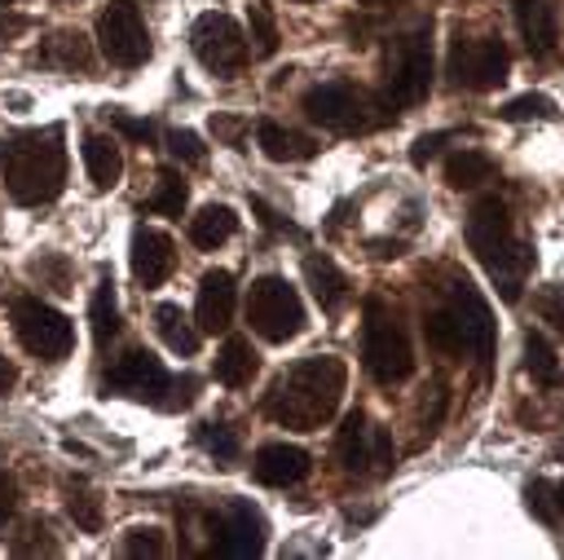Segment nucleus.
I'll return each instance as SVG.
<instances>
[{"label":"nucleus","mask_w":564,"mask_h":560,"mask_svg":"<svg viewBox=\"0 0 564 560\" xmlns=\"http://www.w3.org/2000/svg\"><path fill=\"white\" fill-rule=\"evenodd\" d=\"M88 317H93V340L97 348H106L119 331V300H115V282L101 278L97 291H93V304H88Z\"/></svg>","instance_id":"c85d7f7f"},{"label":"nucleus","mask_w":564,"mask_h":560,"mask_svg":"<svg viewBox=\"0 0 564 560\" xmlns=\"http://www.w3.org/2000/svg\"><path fill=\"white\" fill-rule=\"evenodd\" d=\"M366 9H388V4H397V0H361Z\"/></svg>","instance_id":"09e8293b"},{"label":"nucleus","mask_w":564,"mask_h":560,"mask_svg":"<svg viewBox=\"0 0 564 560\" xmlns=\"http://www.w3.org/2000/svg\"><path fill=\"white\" fill-rule=\"evenodd\" d=\"M154 331H159L163 344H167L172 353H181V357H189V353L198 348V331L189 326V317H185L176 304H159V309H154Z\"/></svg>","instance_id":"cd10ccee"},{"label":"nucleus","mask_w":564,"mask_h":560,"mask_svg":"<svg viewBox=\"0 0 564 560\" xmlns=\"http://www.w3.org/2000/svg\"><path fill=\"white\" fill-rule=\"evenodd\" d=\"M189 49H194V57H198L212 75H220V79L238 75V71L247 66V53H251L242 26H238L229 13H203V18L189 26Z\"/></svg>","instance_id":"1a4fd4ad"},{"label":"nucleus","mask_w":564,"mask_h":560,"mask_svg":"<svg viewBox=\"0 0 564 560\" xmlns=\"http://www.w3.org/2000/svg\"><path fill=\"white\" fill-rule=\"evenodd\" d=\"M251 476H256L260 485H273V489L295 485V481L308 476V454H304L300 445H286V441L260 445L256 459H251Z\"/></svg>","instance_id":"a211bd4d"},{"label":"nucleus","mask_w":564,"mask_h":560,"mask_svg":"<svg viewBox=\"0 0 564 560\" xmlns=\"http://www.w3.org/2000/svg\"><path fill=\"white\" fill-rule=\"evenodd\" d=\"M256 370H260V357H256L251 340L229 335V340L220 344V353H216V379H220L225 388H247V384L256 379Z\"/></svg>","instance_id":"412c9836"},{"label":"nucleus","mask_w":564,"mask_h":560,"mask_svg":"<svg viewBox=\"0 0 564 560\" xmlns=\"http://www.w3.org/2000/svg\"><path fill=\"white\" fill-rule=\"evenodd\" d=\"M212 132H216L220 141L238 146V141H242V132H247V123H242L238 115H212Z\"/></svg>","instance_id":"79ce46f5"},{"label":"nucleus","mask_w":564,"mask_h":560,"mask_svg":"<svg viewBox=\"0 0 564 560\" xmlns=\"http://www.w3.org/2000/svg\"><path fill=\"white\" fill-rule=\"evenodd\" d=\"M449 313H454V322L463 331V348L476 357L480 375H489V362H494V313H489L485 295L467 278L449 282Z\"/></svg>","instance_id":"ddd939ff"},{"label":"nucleus","mask_w":564,"mask_h":560,"mask_svg":"<svg viewBox=\"0 0 564 560\" xmlns=\"http://www.w3.org/2000/svg\"><path fill=\"white\" fill-rule=\"evenodd\" d=\"M110 128H115L119 137H128V141H150V137H154V123H150V119H137V115H123V110L110 115Z\"/></svg>","instance_id":"58836bf2"},{"label":"nucleus","mask_w":564,"mask_h":560,"mask_svg":"<svg viewBox=\"0 0 564 560\" xmlns=\"http://www.w3.org/2000/svg\"><path fill=\"white\" fill-rule=\"evenodd\" d=\"M13 331L22 340L26 353H35L40 362H62L75 348V326L44 300H13Z\"/></svg>","instance_id":"6e6552de"},{"label":"nucleus","mask_w":564,"mask_h":560,"mask_svg":"<svg viewBox=\"0 0 564 560\" xmlns=\"http://www.w3.org/2000/svg\"><path fill=\"white\" fill-rule=\"evenodd\" d=\"M203 445H207L216 459H225V463L238 459V437H234L229 428H220V423H207V428H203Z\"/></svg>","instance_id":"c9c22d12"},{"label":"nucleus","mask_w":564,"mask_h":560,"mask_svg":"<svg viewBox=\"0 0 564 560\" xmlns=\"http://www.w3.org/2000/svg\"><path fill=\"white\" fill-rule=\"evenodd\" d=\"M185 203H189V190H185V181L167 168V172H159V181H154V194H150V212H159V216H181L185 212Z\"/></svg>","instance_id":"7c9ffc66"},{"label":"nucleus","mask_w":564,"mask_h":560,"mask_svg":"<svg viewBox=\"0 0 564 560\" xmlns=\"http://www.w3.org/2000/svg\"><path fill=\"white\" fill-rule=\"evenodd\" d=\"M498 115H502L507 123H520V119H551V115H555V101L542 97V93H524V97H511Z\"/></svg>","instance_id":"473e14b6"},{"label":"nucleus","mask_w":564,"mask_h":560,"mask_svg":"<svg viewBox=\"0 0 564 560\" xmlns=\"http://www.w3.org/2000/svg\"><path fill=\"white\" fill-rule=\"evenodd\" d=\"M234 229H238V216L225 203H207L198 216H189V243L203 251H216L225 238H234Z\"/></svg>","instance_id":"5701e85b"},{"label":"nucleus","mask_w":564,"mask_h":560,"mask_svg":"<svg viewBox=\"0 0 564 560\" xmlns=\"http://www.w3.org/2000/svg\"><path fill=\"white\" fill-rule=\"evenodd\" d=\"M304 282H308L313 300H317L326 313H339V309L348 304V278L339 273V265H335L330 256H322V251L304 256Z\"/></svg>","instance_id":"6ab92c4d"},{"label":"nucleus","mask_w":564,"mask_h":560,"mask_svg":"<svg viewBox=\"0 0 564 560\" xmlns=\"http://www.w3.org/2000/svg\"><path fill=\"white\" fill-rule=\"evenodd\" d=\"M344 384H348V366L339 357H304L286 375L273 379V388L264 397V410L282 428L313 432L339 410Z\"/></svg>","instance_id":"f257e3e1"},{"label":"nucleus","mask_w":564,"mask_h":560,"mask_svg":"<svg viewBox=\"0 0 564 560\" xmlns=\"http://www.w3.org/2000/svg\"><path fill=\"white\" fill-rule=\"evenodd\" d=\"M247 18H251L256 53H260V57H273V53H278V22H273L269 4H264V0H251V4H247Z\"/></svg>","instance_id":"2f4dec72"},{"label":"nucleus","mask_w":564,"mask_h":560,"mask_svg":"<svg viewBox=\"0 0 564 560\" xmlns=\"http://www.w3.org/2000/svg\"><path fill=\"white\" fill-rule=\"evenodd\" d=\"M445 141H449L445 132H423V137L410 146V163H414V168H423L427 159H436V154H441V146H445Z\"/></svg>","instance_id":"a19ab883"},{"label":"nucleus","mask_w":564,"mask_h":560,"mask_svg":"<svg viewBox=\"0 0 564 560\" xmlns=\"http://www.w3.org/2000/svg\"><path fill=\"white\" fill-rule=\"evenodd\" d=\"M176 265V247L163 229H137L132 234V278L141 287H159Z\"/></svg>","instance_id":"dca6fc26"},{"label":"nucleus","mask_w":564,"mask_h":560,"mask_svg":"<svg viewBox=\"0 0 564 560\" xmlns=\"http://www.w3.org/2000/svg\"><path fill=\"white\" fill-rule=\"evenodd\" d=\"M494 176V163H489V154H480V150H454L449 159H445V185L449 190H476V185H485Z\"/></svg>","instance_id":"393cba45"},{"label":"nucleus","mask_w":564,"mask_h":560,"mask_svg":"<svg viewBox=\"0 0 564 560\" xmlns=\"http://www.w3.org/2000/svg\"><path fill=\"white\" fill-rule=\"evenodd\" d=\"M538 313H542V322H551L560 335H564V287H546V291H538Z\"/></svg>","instance_id":"4c0bfd02"},{"label":"nucleus","mask_w":564,"mask_h":560,"mask_svg":"<svg viewBox=\"0 0 564 560\" xmlns=\"http://www.w3.org/2000/svg\"><path fill=\"white\" fill-rule=\"evenodd\" d=\"M234 317V278L225 269H207L203 282H198V300H194V322L198 331L216 335L225 331Z\"/></svg>","instance_id":"f3484780"},{"label":"nucleus","mask_w":564,"mask_h":560,"mask_svg":"<svg viewBox=\"0 0 564 560\" xmlns=\"http://www.w3.org/2000/svg\"><path fill=\"white\" fill-rule=\"evenodd\" d=\"M555 503H560V511H564V481L555 485Z\"/></svg>","instance_id":"8fccbe9b"},{"label":"nucleus","mask_w":564,"mask_h":560,"mask_svg":"<svg viewBox=\"0 0 564 560\" xmlns=\"http://www.w3.org/2000/svg\"><path fill=\"white\" fill-rule=\"evenodd\" d=\"M427 88H432V35L427 26H419L388 49V79H383L379 101L388 115H397L405 106H419Z\"/></svg>","instance_id":"423d86ee"},{"label":"nucleus","mask_w":564,"mask_h":560,"mask_svg":"<svg viewBox=\"0 0 564 560\" xmlns=\"http://www.w3.org/2000/svg\"><path fill=\"white\" fill-rule=\"evenodd\" d=\"M516 22H520V35L529 40V53H551L555 49V18L542 0H516Z\"/></svg>","instance_id":"b1692460"},{"label":"nucleus","mask_w":564,"mask_h":560,"mask_svg":"<svg viewBox=\"0 0 564 560\" xmlns=\"http://www.w3.org/2000/svg\"><path fill=\"white\" fill-rule=\"evenodd\" d=\"M304 115H308L313 123L330 128V132H344V137L370 132V128H379V123L388 119L383 101H379L375 93L348 84V79H330V84L308 88V93H304Z\"/></svg>","instance_id":"39448f33"},{"label":"nucleus","mask_w":564,"mask_h":560,"mask_svg":"<svg viewBox=\"0 0 564 560\" xmlns=\"http://www.w3.org/2000/svg\"><path fill=\"white\" fill-rule=\"evenodd\" d=\"M529 511H533L542 525H555V507H551V485H546V481H533V485H529Z\"/></svg>","instance_id":"ea45409f"},{"label":"nucleus","mask_w":564,"mask_h":560,"mask_svg":"<svg viewBox=\"0 0 564 560\" xmlns=\"http://www.w3.org/2000/svg\"><path fill=\"white\" fill-rule=\"evenodd\" d=\"M13 511H18V485H13V476L0 472V525L13 520Z\"/></svg>","instance_id":"c03bdc74"},{"label":"nucleus","mask_w":564,"mask_h":560,"mask_svg":"<svg viewBox=\"0 0 564 560\" xmlns=\"http://www.w3.org/2000/svg\"><path fill=\"white\" fill-rule=\"evenodd\" d=\"M445 401H449V392H445V384H436V388H432V410H423V432H436Z\"/></svg>","instance_id":"a18cd8bd"},{"label":"nucleus","mask_w":564,"mask_h":560,"mask_svg":"<svg viewBox=\"0 0 564 560\" xmlns=\"http://www.w3.org/2000/svg\"><path fill=\"white\" fill-rule=\"evenodd\" d=\"M335 454H339V463L348 467V472H392V459H397V450H392V437L383 432V428H375L361 410H352L348 419H344V428H339V437H335Z\"/></svg>","instance_id":"f8f14e48"},{"label":"nucleus","mask_w":564,"mask_h":560,"mask_svg":"<svg viewBox=\"0 0 564 560\" xmlns=\"http://www.w3.org/2000/svg\"><path fill=\"white\" fill-rule=\"evenodd\" d=\"M423 335H427V344H432L441 357H458V353H463V331H458V322H454L449 309H432V313L423 317Z\"/></svg>","instance_id":"c756f323"},{"label":"nucleus","mask_w":564,"mask_h":560,"mask_svg":"<svg viewBox=\"0 0 564 560\" xmlns=\"http://www.w3.org/2000/svg\"><path fill=\"white\" fill-rule=\"evenodd\" d=\"M524 370H529V375H533V384H542V388H564L560 357H555V348H551L538 331H529V335H524Z\"/></svg>","instance_id":"a878e982"},{"label":"nucleus","mask_w":564,"mask_h":560,"mask_svg":"<svg viewBox=\"0 0 564 560\" xmlns=\"http://www.w3.org/2000/svg\"><path fill=\"white\" fill-rule=\"evenodd\" d=\"M216 551L220 556H260L264 551V516L251 503H229L225 516L216 520Z\"/></svg>","instance_id":"2eb2a0df"},{"label":"nucleus","mask_w":564,"mask_h":560,"mask_svg":"<svg viewBox=\"0 0 564 560\" xmlns=\"http://www.w3.org/2000/svg\"><path fill=\"white\" fill-rule=\"evenodd\" d=\"M106 388L115 392H128V397H159L163 388H172V375L163 370V362L150 353V348H132L115 362V370L106 375Z\"/></svg>","instance_id":"4468645a"},{"label":"nucleus","mask_w":564,"mask_h":560,"mask_svg":"<svg viewBox=\"0 0 564 560\" xmlns=\"http://www.w3.org/2000/svg\"><path fill=\"white\" fill-rule=\"evenodd\" d=\"M84 168H88V181H93L97 190L119 185L123 154H119L115 137H106V132H88V137H84Z\"/></svg>","instance_id":"4be33fe9"},{"label":"nucleus","mask_w":564,"mask_h":560,"mask_svg":"<svg viewBox=\"0 0 564 560\" xmlns=\"http://www.w3.org/2000/svg\"><path fill=\"white\" fill-rule=\"evenodd\" d=\"M40 62L44 66H62V71H84L88 62H93V53H88V40L79 35V31H57L53 40H44V49H40Z\"/></svg>","instance_id":"bb28decb"},{"label":"nucleus","mask_w":564,"mask_h":560,"mask_svg":"<svg viewBox=\"0 0 564 560\" xmlns=\"http://www.w3.org/2000/svg\"><path fill=\"white\" fill-rule=\"evenodd\" d=\"M247 322L260 340L269 344H286L304 331V300L300 291L278 278V273H264L251 282V295H247Z\"/></svg>","instance_id":"0eeeda50"},{"label":"nucleus","mask_w":564,"mask_h":560,"mask_svg":"<svg viewBox=\"0 0 564 560\" xmlns=\"http://www.w3.org/2000/svg\"><path fill=\"white\" fill-rule=\"evenodd\" d=\"M13 384H18V366H13L9 357H0V397H4Z\"/></svg>","instance_id":"de8ad7c7"},{"label":"nucleus","mask_w":564,"mask_h":560,"mask_svg":"<svg viewBox=\"0 0 564 560\" xmlns=\"http://www.w3.org/2000/svg\"><path fill=\"white\" fill-rule=\"evenodd\" d=\"M97 40H101V53H106L110 66L132 71V66H141L150 57V31H145L141 13H137V4H128V0H110L101 9Z\"/></svg>","instance_id":"9b49d317"},{"label":"nucleus","mask_w":564,"mask_h":560,"mask_svg":"<svg viewBox=\"0 0 564 560\" xmlns=\"http://www.w3.org/2000/svg\"><path fill=\"white\" fill-rule=\"evenodd\" d=\"M467 247L476 251V260L485 265V273H489L494 287L502 291V300L516 304L533 256H529V247L516 238L511 212H507V203H502L498 194H485V198L471 203V212H467Z\"/></svg>","instance_id":"f03ea898"},{"label":"nucleus","mask_w":564,"mask_h":560,"mask_svg":"<svg viewBox=\"0 0 564 560\" xmlns=\"http://www.w3.org/2000/svg\"><path fill=\"white\" fill-rule=\"evenodd\" d=\"M167 150H172V159H181V163H189V168H198V163L207 159V146H203L194 132H185V128L167 132Z\"/></svg>","instance_id":"f704fd0d"},{"label":"nucleus","mask_w":564,"mask_h":560,"mask_svg":"<svg viewBox=\"0 0 564 560\" xmlns=\"http://www.w3.org/2000/svg\"><path fill=\"white\" fill-rule=\"evenodd\" d=\"M256 141H260L264 159H273V163H300V159H313V154H317V141H313V137H304V132H295V128H282V123H273V119H264V123L256 128Z\"/></svg>","instance_id":"aec40b11"},{"label":"nucleus","mask_w":564,"mask_h":560,"mask_svg":"<svg viewBox=\"0 0 564 560\" xmlns=\"http://www.w3.org/2000/svg\"><path fill=\"white\" fill-rule=\"evenodd\" d=\"M123 551H128V556H163V551H167V542H163V534H159V529H150V525H145V529H132V534H128Z\"/></svg>","instance_id":"e433bc0d"},{"label":"nucleus","mask_w":564,"mask_h":560,"mask_svg":"<svg viewBox=\"0 0 564 560\" xmlns=\"http://www.w3.org/2000/svg\"><path fill=\"white\" fill-rule=\"evenodd\" d=\"M361 362L370 370L375 384L392 388V384H405L414 375V348H410V335L405 326L397 322V313L383 309L379 295L366 300V340H361Z\"/></svg>","instance_id":"20e7f679"},{"label":"nucleus","mask_w":564,"mask_h":560,"mask_svg":"<svg viewBox=\"0 0 564 560\" xmlns=\"http://www.w3.org/2000/svg\"><path fill=\"white\" fill-rule=\"evenodd\" d=\"M0 4H13V0H0Z\"/></svg>","instance_id":"3c124183"},{"label":"nucleus","mask_w":564,"mask_h":560,"mask_svg":"<svg viewBox=\"0 0 564 560\" xmlns=\"http://www.w3.org/2000/svg\"><path fill=\"white\" fill-rule=\"evenodd\" d=\"M0 172H4V185L18 203L35 207V203H48L62 194V181H66V150H62V132L57 128H26V132H13L4 137L0 146Z\"/></svg>","instance_id":"7ed1b4c3"},{"label":"nucleus","mask_w":564,"mask_h":560,"mask_svg":"<svg viewBox=\"0 0 564 560\" xmlns=\"http://www.w3.org/2000/svg\"><path fill=\"white\" fill-rule=\"evenodd\" d=\"M26 31V18H18V13H0V44H9L13 35H22Z\"/></svg>","instance_id":"49530a36"},{"label":"nucleus","mask_w":564,"mask_h":560,"mask_svg":"<svg viewBox=\"0 0 564 560\" xmlns=\"http://www.w3.org/2000/svg\"><path fill=\"white\" fill-rule=\"evenodd\" d=\"M66 511H70V520H75L84 534H97V529H101V503H97L93 494H84V489L75 494V489H70V498H66Z\"/></svg>","instance_id":"72a5a7b5"},{"label":"nucleus","mask_w":564,"mask_h":560,"mask_svg":"<svg viewBox=\"0 0 564 560\" xmlns=\"http://www.w3.org/2000/svg\"><path fill=\"white\" fill-rule=\"evenodd\" d=\"M26 534H31V538H18V542H13L18 556H31V551H48V556H53V551H57V547L44 538V534H48L44 525H26Z\"/></svg>","instance_id":"37998d69"},{"label":"nucleus","mask_w":564,"mask_h":560,"mask_svg":"<svg viewBox=\"0 0 564 560\" xmlns=\"http://www.w3.org/2000/svg\"><path fill=\"white\" fill-rule=\"evenodd\" d=\"M511 71V53L502 40L494 35H471V40H454L449 44V75L458 88H471V93H489L507 79Z\"/></svg>","instance_id":"9d476101"}]
</instances>
